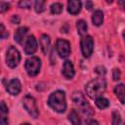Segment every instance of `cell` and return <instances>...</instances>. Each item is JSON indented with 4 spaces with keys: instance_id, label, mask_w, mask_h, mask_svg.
<instances>
[{
    "instance_id": "obj_1",
    "label": "cell",
    "mask_w": 125,
    "mask_h": 125,
    "mask_svg": "<svg viewBox=\"0 0 125 125\" xmlns=\"http://www.w3.org/2000/svg\"><path fill=\"white\" fill-rule=\"evenodd\" d=\"M105 87H106V82L104 78L100 77L91 80L85 86V91L86 94L91 99H96L98 97H102V94L105 91Z\"/></svg>"
},
{
    "instance_id": "obj_2",
    "label": "cell",
    "mask_w": 125,
    "mask_h": 125,
    "mask_svg": "<svg viewBox=\"0 0 125 125\" xmlns=\"http://www.w3.org/2000/svg\"><path fill=\"white\" fill-rule=\"evenodd\" d=\"M49 105L57 112H64L66 109V102H65V94L64 92L58 90L52 93L48 100Z\"/></svg>"
},
{
    "instance_id": "obj_3",
    "label": "cell",
    "mask_w": 125,
    "mask_h": 125,
    "mask_svg": "<svg viewBox=\"0 0 125 125\" xmlns=\"http://www.w3.org/2000/svg\"><path fill=\"white\" fill-rule=\"evenodd\" d=\"M71 99L74 102V104H77L78 106H80L81 107V110L84 113H86L87 115L94 113L92 107L89 105V104L87 103V101H86V99H85V97L83 96L82 93H80V92H74L72 94V96H71Z\"/></svg>"
},
{
    "instance_id": "obj_4",
    "label": "cell",
    "mask_w": 125,
    "mask_h": 125,
    "mask_svg": "<svg viewBox=\"0 0 125 125\" xmlns=\"http://www.w3.org/2000/svg\"><path fill=\"white\" fill-rule=\"evenodd\" d=\"M41 61L37 57H31L25 61V70L29 76H35L39 73Z\"/></svg>"
},
{
    "instance_id": "obj_5",
    "label": "cell",
    "mask_w": 125,
    "mask_h": 125,
    "mask_svg": "<svg viewBox=\"0 0 125 125\" xmlns=\"http://www.w3.org/2000/svg\"><path fill=\"white\" fill-rule=\"evenodd\" d=\"M22 105L25 108V110L29 113V115H31L33 118L38 117V108H37L36 102L33 97L29 95L25 96L22 100Z\"/></svg>"
},
{
    "instance_id": "obj_6",
    "label": "cell",
    "mask_w": 125,
    "mask_h": 125,
    "mask_svg": "<svg viewBox=\"0 0 125 125\" xmlns=\"http://www.w3.org/2000/svg\"><path fill=\"white\" fill-rule=\"evenodd\" d=\"M21 61V55H20V52L18 51L17 48H15L14 46H11L8 51H7V55H6V62L7 64L14 68L16 67L19 62Z\"/></svg>"
},
{
    "instance_id": "obj_7",
    "label": "cell",
    "mask_w": 125,
    "mask_h": 125,
    "mask_svg": "<svg viewBox=\"0 0 125 125\" xmlns=\"http://www.w3.org/2000/svg\"><path fill=\"white\" fill-rule=\"evenodd\" d=\"M81 52L85 58H89L94 50V41L91 36H85L81 39Z\"/></svg>"
},
{
    "instance_id": "obj_8",
    "label": "cell",
    "mask_w": 125,
    "mask_h": 125,
    "mask_svg": "<svg viewBox=\"0 0 125 125\" xmlns=\"http://www.w3.org/2000/svg\"><path fill=\"white\" fill-rule=\"evenodd\" d=\"M56 49L61 58H66L70 53L69 42L63 39H58L56 43Z\"/></svg>"
},
{
    "instance_id": "obj_9",
    "label": "cell",
    "mask_w": 125,
    "mask_h": 125,
    "mask_svg": "<svg viewBox=\"0 0 125 125\" xmlns=\"http://www.w3.org/2000/svg\"><path fill=\"white\" fill-rule=\"evenodd\" d=\"M37 50V41L33 35L27 37L24 44V53L26 55H32Z\"/></svg>"
},
{
    "instance_id": "obj_10",
    "label": "cell",
    "mask_w": 125,
    "mask_h": 125,
    "mask_svg": "<svg viewBox=\"0 0 125 125\" xmlns=\"http://www.w3.org/2000/svg\"><path fill=\"white\" fill-rule=\"evenodd\" d=\"M21 84L20 80H19V79H16V78H15V79H12V80L8 83V85H7V87H6L7 92H8L9 94L13 95V96L18 95V94L21 92Z\"/></svg>"
},
{
    "instance_id": "obj_11",
    "label": "cell",
    "mask_w": 125,
    "mask_h": 125,
    "mask_svg": "<svg viewBox=\"0 0 125 125\" xmlns=\"http://www.w3.org/2000/svg\"><path fill=\"white\" fill-rule=\"evenodd\" d=\"M9 110L5 102L0 103V125H9Z\"/></svg>"
},
{
    "instance_id": "obj_12",
    "label": "cell",
    "mask_w": 125,
    "mask_h": 125,
    "mask_svg": "<svg viewBox=\"0 0 125 125\" xmlns=\"http://www.w3.org/2000/svg\"><path fill=\"white\" fill-rule=\"evenodd\" d=\"M62 75L67 79H70V78H72L74 76L75 71H74L73 64H72V62L70 61L64 62V63L62 65Z\"/></svg>"
},
{
    "instance_id": "obj_13",
    "label": "cell",
    "mask_w": 125,
    "mask_h": 125,
    "mask_svg": "<svg viewBox=\"0 0 125 125\" xmlns=\"http://www.w3.org/2000/svg\"><path fill=\"white\" fill-rule=\"evenodd\" d=\"M81 10V2L78 0H70L67 3V11L71 15H76Z\"/></svg>"
},
{
    "instance_id": "obj_14",
    "label": "cell",
    "mask_w": 125,
    "mask_h": 125,
    "mask_svg": "<svg viewBox=\"0 0 125 125\" xmlns=\"http://www.w3.org/2000/svg\"><path fill=\"white\" fill-rule=\"evenodd\" d=\"M27 31H28V28L25 27V26H21V27L18 28L17 31L15 32V35H14L15 41L18 42L19 44H22L23 39H24V37H25Z\"/></svg>"
},
{
    "instance_id": "obj_15",
    "label": "cell",
    "mask_w": 125,
    "mask_h": 125,
    "mask_svg": "<svg viewBox=\"0 0 125 125\" xmlns=\"http://www.w3.org/2000/svg\"><path fill=\"white\" fill-rule=\"evenodd\" d=\"M39 43H40V47L43 54H47L50 47V37L46 34H42L39 39Z\"/></svg>"
},
{
    "instance_id": "obj_16",
    "label": "cell",
    "mask_w": 125,
    "mask_h": 125,
    "mask_svg": "<svg viewBox=\"0 0 125 125\" xmlns=\"http://www.w3.org/2000/svg\"><path fill=\"white\" fill-rule=\"evenodd\" d=\"M92 21L95 25L97 26H100L103 21H104V13L100 10H97L94 12L93 16H92Z\"/></svg>"
},
{
    "instance_id": "obj_17",
    "label": "cell",
    "mask_w": 125,
    "mask_h": 125,
    "mask_svg": "<svg viewBox=\"0 0 125 125\" xmlns=\"http://www.w3.org/2000/svg\"><path fill=\"white\" fill-rule=\"evenodd\" d=\"M114 93L117 96V98L119 99V101L124 104L125 102V91H124V84H118L117 86H115L114 88Z\"/></svg>"
},
{
    "instance_id": "obj_18",
    "label": "cell",
    "mask_w": 125,
    "mask_h": 125,
    "mask_svg": "<svg viewBox=\"0 0 125 125\" xmlns=\"http://www.w3.org/2000/svg\"><path fill=\"white\" fill-rule=\"evenodd\" d=\"M76 27H77V30H78V33L80 35H85L87 33V30H88V25H87V22L83 20H80L77 21L76 23Z\"/></svg>"
},
{
    "instance_id": "obj_19",
    "label": "cell",
    "mask_w": 125,
    "mask_h": 125,
    "mask_svg": "<svg viewBox=\"0 0 125 125\" xmlns=\"http://www.w3.org/2000/svg\"><path fill=\"white\" fill-rule=\"evenodd\" d=\"M68 119H69V121L71 122L72 125H81L80 118H79L77 112H76L74 109H72V110L69 112V114H68Z\"/></svg>"
},
{
    "instance_id": "obj_20",
    "label": "cell",
    "mask_w": 125,
    "mask_h": 125,
    "mask_svg": "<svg viewBox=\"0 0 125 125\" xmlns=\"http://www.w3.org/2000/svg\"><path fill=\"white\" fill-rule=\"evenodd\" d=\"M96 105L99 108L104 109V108H106L109 105V102H108L107 99H105L104 97H98V98H96Z\"/></svg>"
},
{
    "instance_id": "obj_21",
    "label": "cell",
    "mask_w": 125,
    "mask_h": 125,
    "mask_svg": "<svg viewBox=\"0 0 125 125\" xmlns=\"http://www.w3.org/2000/svg\"><path fill=\"white\" fill-rule=\"evenodd\" d=\"M34 8H35L36 13H42V12L45 10V2L42 1V0L35 1V3H34Z\"/></svg>"
},
{
    "instance_id": "obj_22",
    "label": "cell",
    "mask_w": 125,
    "mask_h": 125,
    "mask_svg": "<svg viewBox=\"0 0 125 125\" xmlns=\"http://www.w3.org/2000/svg\"><path fill=\"white\" fill-rule=\"evenodd\" d=\"M62 11V5L61 3H54V4H52V6H51V12L53 14L58 15V14H61Z\"/></svg>"
},
{
    "instance_id": "obj_23",
    "label": "cell",
    "mask_w": 125,
    "mask_h": 125,
    "mask_svg": "<svg viewBox=\"0 0 125 125\" xmlns=\"http://www.w3.org/2000/svg\"><path fill=\"white\" fill-rule=\"evenodd\" d=\"M120 123H121V116H120L119 112L113 111V112H112V121H111V125H120Z\"/></svg>"
},
{
    "instance_id": "obj_24",
    "label": "cell",
    "mask_w": 125,
    "mask_h": 125,
    "mask_svg": "<svg viewBox=\"0 0 125 125\" xmlns=\"http://www.w3.org/2000/svg\"><path fill=\"white\" fill-rule=\"evenodd\" d=\"M8 36H9V33H8V31L6 30L4 24L0 23V39H5V38H7Z\"/></svg>"
},
{
    "instance_id": "obj_25",
    "label": "cell",
    "mask_w": 125,
    "mask_h": 125,
    "mask_svg": "<svg viewBox=\"0 0 125 125\" xmlns=\"http://www.w3.org/2000/svg\"><path fill=\"white\" fill-rule=\"evenodd\" d=\"M31 5H32V2L31 1H25V0H23V1H20L19 2V6L21 8H26V9H28V8L31 7Z\"/></svg>"
},
{
    "instance_id": "obj_26",
    "label": "cell",
    "mask_w": 125,
    "mask_h": 125,
    "mask_svg": "<svg viewBox=\"0 0 125 125\" xmlns=\"http://www.w3.org/2000/svg\"><path fill=\"white\" fill-rule=\"evenodd\" d=\"M10 8V4L7 2H0V13H4L8 11Z\"/></svg>"
},
{
    "instance_id": "obj_27",
    "label": "cell",
    "mask_w": 125,
    "mask_h": 125,
    "mask_svg": "<svg viewBox=\"0 0 125 125\" xmlns=\"http://www.w3.org/2000/svg\"><path fill=\"white\" fill-rule=\"evenodd\" d=\"M120 76H121V72L118 68H114L113 71H112V77H113V80L117 81L120 79Z\"/></svg>"
},
{
    "instance_id": "obj_28",
    "label": "cell",
    "mask_w": 125,
    "mask_h": 125,
    "mask_svg": "<svg viewBox=\"0 0 125 125\" xmlns=\"http://www.w3.org/2000/svg\"><path fill=\"white\" fill-rule=\"evenodd\" d=\"M95 70H96V72H97L98 74H103V75H104V74L105 73V68H104V66H97Z\"/></svg>"
},
{
    "instance_id": "obj_29",
    "label": "cell",
    "mask_w": 125,
    "mask_h": 125,
    "mask_svg": "<svg viewBox=\"0 0 125 125\" xmlns=\"http://www.w3.org/2000/svg\"><path fill=\"white\" fill-rule=\"evenodd\" d=\"M85 125H99V123H98V121H96L94 119H90L85 122Z\"/></svg>"
},
{
    "instance_id": "obj_30",
    "label": "cell",
    "mask_w": 125,
    "mask_h": 125,
    "mask_svg": "<svg viewBox=\"0 0 125 125\" xmlns=\"http://www.w3.org/2000/svg\"><path fill=\"white\" fill-rule=\"evenodd\" d=\"M12 22H13V23H16V24L20 23V18H19V16L14 15L13 18H12Z\"/></svg>"
},
{
    "instance_id": "obj_31",
    "label": "cell",
    "mask_w": 125,
    "mask_h": 125,
    "mask_svg": "<svg viewBox=\"0 0 125 125\" xmlns=\"http://www.w3.org/2000/svg\"><path fill=\"white\" fill-rule=\"evenodd\" d=\"M92 7H93V3L91 1H87L86 2V8L88 10H90V9H92Z\"/></svg>"
},
{
    "instance_id": "obj_32",
    "label": "cell",
    "mask_w": 125,
    "mask_h": 125,
    "mask_svg": "<svg viewBox=\"0 0 125 125\" xmlns=\"http://www.w3.org/2000/svg\"><path fill=\"white\" fill-rule=\"evenodd\" d=\"M21 125H30V124H28V123H22V124H21Z\"/></svg>"
}]
</instances>
